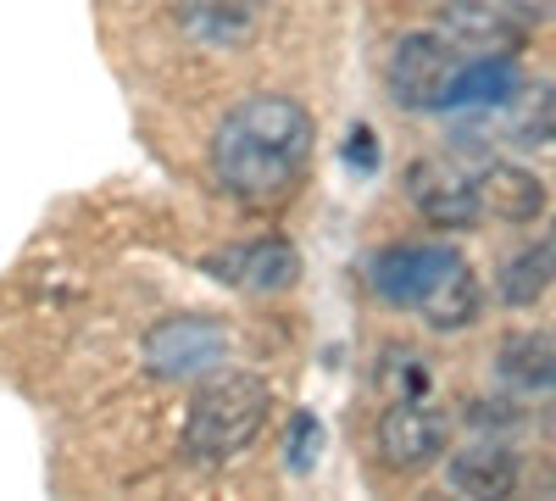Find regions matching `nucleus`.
Listing matches in <instances>:
<instances>
[{"mask_svg":"<svg viewBox=\"0 0 556 501\" xmlns=\"http://www.w3.org/2000/svg\"><path fill=\"white\" fill-rule=\"evenodd\" d=\"M317 146V123L290 96H245L212 134V173L235 201H278L295 190Z\"/></svg>","mask_w":556,"mask_h":501,"instance_id":"obj_1","label":"nucleus"},{"mask_svg":"<svg viewBox=\"0 0 556 501\" xmlns=\"http://www.w3.org/2000/svg\"><path fill=\"white\" fill-rule=\"evenodd\" d=\"M267 406H273L267 379H256L245 368H212L206 385L190 401V413H184V446L206 463L240 458V451L262 435Z\"/></svg>","mask_w":556,"mask_h":501,"instance_id":"obj_2","label":"nucleus"},{"mask_svg":"<svg viewBox=\"0 0 556 501\" xmlns=\"http://www.w3.org/2000/svg\"><path fill=\"white\" fill-rule=\"evenodd\" d=\"M228 351H235V335H228L217 317H201V312H173L162 324L146 329V374L151 379H206L212 368H223Z\"/></svg>","mask_w":556,"mask_h":501,"instance_id":"obj_3","label":"nucleus"},{"mask_svg":"<svg viewBox=\"0 0 556 501\" xmlns=\"http://www.w3.org/2000/svg\"><path fill=\"white\" fill-rule=\"evenodd\" d=\"M462 67V51L434 34V28H417V34H401L384 57V84H390V101L401 112H440L445 107V89Z\"/></svg>","mask_w":556,"mask_h":501,"instance_id":"obj_4","label":"nucleus"},{"mask_svg":"<svg viewBox=\"0 0 556 501\" xmlns=\"http://www.w3.org/2000/svg\"><path fill=\"white\" fill-rule=\"evenodd\" d=\"M445 440H451V424L445 413L424 396H390V406L379 413V429H374V446H379V463L395 468V474H424L445 458Z\"/></svg>","mask_w":556,"mask_h":501,"instance_id":"obj_5","label":"nucleus"},{"mask_svg":"<svg viewBox=\"0 0 556 501\" xmlns=\"http://www.w3.org/2000/svg\"><path fill=\"white\" fill-rule=\"evenodd\" d=\"M406 201L417 206V217H424L429 229H473L484 217L479 196H473V178L451 156H417L406 167Z\"/></svg>","mask_w":556,"mask_h":501,"instance_id":"obj_6","label":"nucleus"},{"mask_svg":"<svg viewBox=\"0 0 556 501\" xmlns=\"http://www.w3.org/2000/svg\"><path fill=\"white\" fill-rule=\"evenodd\" d=\"M206 273L223 285L251 290V296H278L301 279V251L290 240H256V246H235V251L212 256Z\"/></svg>","mask_w":556,"mask_h":501,"instance_id":"obj_7","label":"nucleus"},{"mask_svg":"<svg viewBox=\"0 0 556 501\" xmlns=\"http://www.w3.org/2000/svg\"><path fill=\"white\" fill-rule=\"evenodd\" d=\"M267 0H178V28L201 51H240L256 39Z\"/></svg>","mask_w":556,"mask_h":501,"instance_id":"obj_8","label":"nucleus"},{"mask_svg":"<svg viewBox=\"0 0 556 501\" xmlns=\"http://www.w3.org/2000/svg\"><path fill=\"white\" fill-rule=\"evenodd\" d=\"M451 256H456L451 246H390V251L374 256L367 279H374V290H379L390 306H412V312H417V301L434 290V279L445 273Z\"/></svg>","mask_w":556,"mask_h":501,"instance_id":"obj_9","label":"nucleus"},{"mask_svg":"<svg viewBox=\"0 0 556 501\" xmlns=\"http://www.w3.org/2000/svg\"><path fill=\"white\" fill-rule=\"evenodd\" d=\"M473 196H479V212H490L495 223H534L545 217V178L518 167V162H490L479 178H473Z\"/></svg>","mask_w":556,"mask_h":501,"instance_id":"obj_10","label":"nucleus"},{"mask_svg":"<svg viewBox=\"0 0 556 501\" xmlns=\"http://www.w3.org/2000/svg\"><path fill=\"white\" fill-rule=\"evenodd\" d=\"M518 451L513 446H501V440H473V446H462L451 451V463H445V485L456 496H473V501H490V496H513L518 490Z\"/></svg>","mask_w":556,"mask_h":501,"instance_id":"obj_11","label":"nucleus"},{"mask_svg":"<svg viewBox=\"0 0 556 501\" xmlns=\"http://www.w3.org/2000/svg\"><path fill=\"white\" fill-rule=\"evenodd\" d=\"M495 374L518 401H545L556 385V346L545 329H518L495 351Z\"/></svg>","mask_w":556,"mask_h":501,"instance_id":"obj_12","label":"nucleus"},{"mask_svg":"<svg viewBox=\"0 0 556 501\" xmlns=\"http://www.w3.org/2000/svg\"><path fill=\"white\" fill-rule=\"evenodd\" d=\"M523 96V73L513 57H462L445 107L440 112H462V107H513Z\"/></svg>","mask_w":556,"mask_h":501,"instance_id":"obj_13","label":"nucleus"},{"mask_svg":"<svg viewBox=\"0 0 556 501\" xmlns=\"http://www.w3.org/2000/svg\"><path fill=\"white\" fill-rule=\"evenodd\" d=\"M440 17H445L440 34L456 45V51H468V57H513L523 45V34L506 23L490 0H456V7H445Z\"/></svg>","mask_w":556,"mask_h":501,"instance_id":"obj_14","label":"nucleus"},{"mask_svg":"<svg viewBox=\"0 0 556 501\" xmlns=\"http://www.w3.org/2000/svg\"><path fill=\"white\" fill-rule=\"evenodd\" d=\"M551 262H556V246H551V240L518 251L513 262L501 267V285H495L501 301H506V306H534V301L551 290Z\"/></svg>","mask_w":556,"mask_h":501,"instance_id":"obj_15","label":"nucleus"},{"mask_svg":"<svg viewBox=\"0 0 556 501\" xmlns=\"http://www.w3.org/2000/svg\"><path fill=\"white\" fill-rule=\"evenodd\" d=\"M417 362H424V356H417V351H384V385L395 390L401 385V396H424V368H417Z\"/></svg>","mask_w":556,"mask_h":501,"instance_id":"obj_16","label":"nucleus"},{"mask_svg":"<svg viewBox=\"0 0 556 501\" xmlns=\"http://www.w3.org/2000/svg\"><path fill=\"white\" fill-rule=\"evenodd\" d=\"M490 7H495L506 23H513L518 34H534V28L551 23V7H556V0H490Z\"/></svg>","mask_w":556,"mask_h":501,"instance_id":"obj_17","label":"nucleus"},{"mask_svg":"<svg viewBox=\"0 0 556 501\" xmlns=\"http://www.w3.org/2000/svg\"><path fill=\"white\" fill-rule=\"evenodd\" d=\"M317 446H323V424L301 413V418L290 424V468H295V474H306V468L317 463Z\"/></svg>","mask_w":556,"mask_h":501,"instance_id":"obj_18","label":"nucleus"},{"mask_svg":"<svg viewBox=\"0 0 556 501\" xmlns=\"http://www.w3.org/2000/svg\"><path fill=\"white\" fill-rule=\"evenodd\" d=\"M345 156H351V162H362V167H374V162H379V151H374V134H367V128H356Z\"/></svg>","mask_w":556,"mask_h":501,"instance_id":"obj_19","label":"nucleus"},{"mask_svg":"<svg viewBox=\"0 0 556 501\" xmlns=\"http://www.w3.org/2000/svg\"><path fill=\"white\" fill-rule=\"evenodd\" d=\"M429 7H440V12H445V7H456V0H429Z\"/></svg>","mask_w":556,"mask_h":501,"instance_id":"obj_20","label":"nucleus"}]
</instances>
